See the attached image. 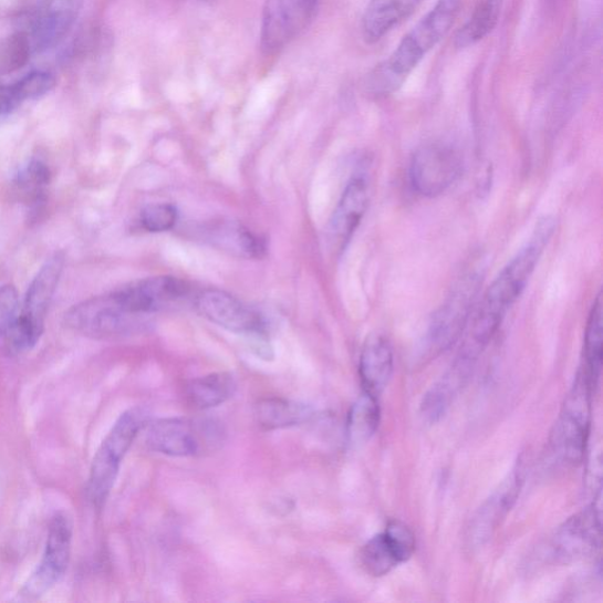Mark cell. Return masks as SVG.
I'll use <instances>...</instances> for the list:
<instances>
[{
	"mask_svg": "<svg viewBox=\"0 0 603 603\" xmlns=\"http://www.w3.org/2000/svg\"><path fill=\"white\" fill-rule=\"evenodd\" d=\"M422 0H370L362 17V35L375 44L413 13Z\"/></svg>",
	"mask_w": 603,
	"mask_h": 603,
	"instance_id": "obj_20",
	"label": "cell"
},
{
	"mask_svg": "<svg viewBox=\"0 0 603 603\" xmlns=\"http://www.w3.org/2000/svg\"><path fill=\"white\" fill-rule=\"evenodd\" d=\"M51 173L46 164L37 158L30 159L13 178L14 193L30 209L31 214L42 210L46 200V189Z\"/></svg>",
	"mask_w": 603,
	"mask_h": 603,
	"instance_id": "obj_25",
	"label": "cell"
},
{
	"mask_svg": "<svg viewBox=\"0 0 603 603\" xmlns=\"http://www.w3.org/2000/svg\"><path fill=\"white\" fill-rule=\"evenodd\" d=\"M72 534L70 517L59 511L49 526L43 559L20 591L22 600H39L61 581L70 563Z\"/></svg>",
	"mask_w": 603,
	"mask_h": 603,
	"instance_id": "obj_9",
	"label": "cell"
},
{
	"mask_svg": "<svg viewBox=\"0 0 603 603\" xmlns=\"http://www.w3.org/2000/svg\"><path fill=\"white\" fill-rule=\"evenodd\" d=\"M601 540V519L595 507H590L559 528L552 552L557 561L572 562L595 553Z\"/></svg>",
	"mask_w": 603,
	"mask_h": 603,
	"instance_id": "obj_16",
	"label": "cell"
},
{
	"mask_svg": "<svg viewBox=\"0 0 603 603\" xmlns=\"http://www.w3.org/2000/svg\"><path fill=\"white\" fill-rule=\"evenodd\" d=\"M65 322L73 331L94 339L132 336L149 326L148 319L126 312L114 292L72 306Z\"/></svg>",
	"mask_w": 603,
	"mask_h": 603,
	"instance_id": "obj_8",
	"label": "cell"
},
{
	"mask_svg": "<svg viewBox=\"0 0 603 603\" xmlns=\"http://www.w3.org/2000/svg\"><path fill=\"white\" fill-rule=\"evenodd\" d=\"M370 205L367 180L354 177L346 185L329 225V236L335 248L343 251L361 225Z\"/></svg>",
	"mask_w": 603,
	"mask_h": 603,
	"instance_id": "obj_17",
	"label": "cell"
},
{
	"mask_svg": "<svg viewBox=\"0 0 603 603\" xmlns=\"http://www.w3.org/2000/svg\"><path fill=\"white\" fill-rule=\"evenodd\" d=\"M83 0H39L27 30L34 52L59 45L75 25Z\"/></svg>",
	"mask_w": 603,
	"mask_h": 603,
	"instance_id": "obj_14",
	"label": "cell"
},
{
	"mask_svg": "<svg viewBox=\"0 0 603 603\" xmlns=\"http://www.w3.org/2000/svg\"><path fill=\"white\" fill-rule=\"evenodd\" d=\"M501 0H480L468 22L456 33L455 46L466 49L486 39L499 23Z\"/></svg>",
	"mask_w": 603,
	"mask_h": 603,
	"instance_id": "obj_27",
	"label": "cell"
},
{
	"mask_svg": "<svg viewBox=\"0 0 603 603\" xmlns=\"http://www.w3.org/2000/svg\"><path fill=\"white\" fill-rule=\"evenodd\" d=\"M178 222V210L169 204L146 206L139 214V225L148 232H166Z\"/></svg>",
	"mask_w": 603,
	"mask_h": 603,
	"instance_id": "obj_31",
	"label": "cell"
},
{
	"mask_svg": "<svg viewBox=\"0 0 603 603\" xmlns=\"http://www.w3.org/2000/svg\"><path fill=\"white\" fill-rule=\"evenodd\" d=\"M360 558L364 571L375 578L387 575L398 564L383 534H378L365 543Z\"/></svg>",
	"mask_w": 603,
	"mask_h": 603,
	"instance_id": "obj_30",
	"label": "cell"
},
{
	"mask_svg": "<svg viewBox=\"0 0 603 603\" xmlns=\"http://www.w3.org/2000/svg\"><path fill=\"white\" fill-rule=\"evenodd\" d=\"M381 410L377 397L364 393L352 406L346 419V440L360 448L372 440L378 429Z\"/></svg>",
	"mask_w": 603,
	"mask_h": 603,
	"instance_id": "obj_26",
	"label": "cell"
},
{
	"mask_svg": "<svg viewBox=\"0 0 603 603\" xmlns=\"http://www.w3.org/2000/svg\"><path fill=\"white\" fill-rule=\"evenodd\" d=\"M462 168V156L454 146L440 142L426 144L412 158V186L419 195L440 196L459 179Z\"/></svg>",
	"mask_w": 603,
	"mask_h": 603,
	"instance_id": "obj_10",
	"label": "cell"
},
{
	"mask_svg": "<svg viewBox=\"0 0 603 603\" xmlns=\"http://www.w3.org/2000/svg\"><path fill=\"white\" fill-rule=\"evenodd\" d=\"M383 536H385L398 564L408 561L413 557L416 540L412 529L406 523L398 520L391 521Z\"/></svg>",
	"mask_w": 603,
	"mask_h": 603,
	"instance_id": "obj_32",
	"label": "cell"
},
{
	"mask_svg": "<svg viewBox=\"0 0 603 603\" xmlns=\"http://www.w3.org/2000/svg\"><path fill=\"white\" fill-rule=\"evenodd\" d=\"M522 467L511 470L501 486L482 505L471 519L467 543L471 550L482 547L497 532L498 527L514 506L521 490Z\"/></svg>",
	"mask_w": 603,
	"mask_h": 603,
	"instance_id": "obj_15",
	"label": "cell"
},
{
	"mask_svg": "<svg viewBox=\"0 0 603 603\" xmlns=\"http://www.w3.org/2000/svg\"><path fill=\"white\" fill-rule=\"evenodd\" d=\"M200 316L227 329V331L246 335H267L264 318L240 299L219 289H207L195 300Z\"/></svg>",
	"mask_w": 603,
	"mask_h": 603,
	"instance_id": "obj_12",
	"label": "cell"
},
{
	"mask_svg": "<svg viewBox=\"0 0 603 603\" xmlns=\"http://www.w3.org/2000/svg\"><path fill=\"white\" fill-rule=\"evenodd\" d=\"M64 264V254L54 253L32 280L22 312L4 335L10 354L18 355L31 351L40 342L44 333L48 310L58 290Z\"/></svg>",
	"mask_w": 603,
	"mask_h": 603,
	"instance_id": "obj_3",
	"label": "cell"
},
{
	"mask_svg": "<svg viewBox=\"0 0 603 603\" xmlns=\"http://www.w3.org/2000/svg\"><path fill=\"white\" fill-rule=\"evenodd\" d=\"M319 0H266L261 23V49L275 54L312 23Z\"/></svg>",
	"mask_w": 603,
	"mask_h": 603,
	"instance_id": "obj_11",
	"label": "cell"
},
{
	"mask_svg": "<svg viewBox=\"0 0 603 603\" xmlns=\"http://www.w3.org/2000/svg\"><path fill=\"white\" fill-rule=\"evenodd\" d=\"M200 232L204 233L206 242L236 258L261 260L267 253V243L262 237L239 222L222 219V221L207 225Z\"/></svg>",
	"mask_w": 603,
	"mask_h": 603,
	"instance_id": "obj_18",
	"label": "cell"
},
{
	"mask_svg": "<svg viewBox=\"0 0 603 603\" xmlns=\"http://www.w3.org/2000/svg\"><path fill=\"white\" fill-rule=\"evenodd\" d=\"M603 355V301L602 294L596 298L590 314L584 335L582 370L588 373L594 387L600 378Z\"/></svg>",
	"mask_w": 603,
	"mask_h": 603,
	"instance_id": "obj_28",
	"label": "cell"
},
{
	"mask_svg": "<svg viewBox=\"0 0 603 603\" xmlns=\"http://www.w3.org/2000/svg\"><path fill=\"white\" fill-rule=\"evenodd\" d=\"M18 294L13 285L0 287V335H6L18 316Z\"/></svg>",
	"mask_w": 603,
	"mask_h": 603,
	"instance_id": "obj_33",
	"label": "cell"
},
{
	"mask_svg": "<svg viewBox=\"0 0 603 603\" xmlns=\"http://www.w3.org/2000/svg\"><path fill=\"white\" fill-rule=\"evenodd\" d=\"M256 423L263 430H278L297 427L313 417V409L300 402L280 397L260 399L254 406Z\"/></svg>",
	"mask_w": 603,
	"mask_h": 603,
	"instance_id": "obj_22",
	"label": "cell"
},
{
	"mask_svg": "<svg viewBox=\"0 0 603 603\" xmlns=\"http://www.w3.org/2000/svg\"><path fill=\"white\" fill-rule=\"evenodd\" d=\"M474 363L460 357L456 358L451 368L426 394L422 412L428 423L435 424L453 404V401L465 387L474 370Z\"/></svg>",
	"mask_w": 603,
	"mask_h": 603,
	"instance_id": "obj_21",
	"label": "cell"
},
{
	"mask_svg": "<svg viewBox=\"0 0 603 603\" xmlns=\"http://www.w3.org/2000/svg\"><path fill=\"white\" fill-rule=\"evenodd\" d=\"M594 385L582 368L574 386L565 397L560 417L552 433V448L557 458L569 466L583 459L590 435L592 392Z\"/></svg>",
	"mask_w": 603,
	"mask_h": 603,
	"instance_id": "obj_6",
	"label": "cell"
},
{
	"mask_svg": "<svg viewBox=\"0 0 603 603\" xmlns=\"http://www.w3.org/2000/svg\"><path fill=\"white\" fill-rule=\"evenodd\" d=\"M482 282V269L469 268L451 288L450 294L432 318L427 333L429 354L435 356L446 352L462 336Z\"/></svg>",
	"mask_w": 603,
	"mask_h": 603,
	"instance_id": "obj_7",
	"label": "cell"
},
{
	"mask_svg": "<svg viewBox=\"0 0 603 603\" xmlns=\"http://www.w3.org/2000/svg\"><path fill=\"white\" fill-rule=\"evenodd\" d=\"M146 427V446L173 458H193L214 450L223 443L225 436L222 427L207 418H159Z\"/></svg>",
	"mask_w": 603,
	"mask_h": 603,
	"instance_id": "obj_5",
	"label": "cell"
},
{
	"mask_svg": "<svg viewBox=\"0 0 603 603\" xmlns=\"http://www.w3.org/2000/svg\"><path fill=\"white\" fill-rule=\"evenodd\" d=\"M555 219L545 216L537 225L531 241L511 260L486 291L478 312L471 318L460 357L477 362L499 331L510 308L522 295L541 254L555 230Z\"/></svg>",
	"mask_w": 603,
	"mask_h": 603,
	"instance_id": "obj_1",
	"label": "cell"
},
{
	"mask_svg": "<svg viewBox=\"0 0 603 603\" xmlns=\"http://www.w3.org/2000/svg\"><path fill=\"white\" fill-rule=\"evenodd\" d=\"M54 86L56 80L45 71H33L20 81L0 84V115L11 114L24 102L48 95Z\"/></svg>",
	"mask_w": 603,
	"mask_h": 603,
	"instance_id": "obj_24",
	"label": "cell"
},
{
	"mask_svg": "<svg viewBox=\"0 0 603 603\" xmlns=\"http://www.w3.org/2000/svg\"><path fill=\"white\" fill-rule=\"evenodd\" d=\"M460 9V0H438L437 4L402 39L391 58L365 79V95L386 98L406 82L426 54L450 31Z\"/></svg>",
	"mask_w": 603,
	"mask_h": 603,
	"instance_id": "obj_2",
	"label": "cell"
},
{
	"mask_svg": "<svg viewBox=\"0 0 603 603\" xmlns=\"http://www.w3.org/2000/svg\"><path fill=\"white\" fill-rule=\"evenodd\" d=\"M237 392L236 378L229 373H215L191 380L185 389L188 404L207 410L226 404Z\"/></svg>",
	"mask_w": 603,
	"mask_h": 603,
	"instance_id": "obj_23",
	"label": "cell"
},
{
	"mask_svg": "<svg viewBox=\"0 0 603 603\" xmlns=\"http://www.w3.org/2000/svg\"><path fill=\"white\" fill-rule=\"evenodd\" d=\"M149 422L150 415L143 408L126 410L102 443L91 466L87 485L89 499L97 509L105 505L115 486L125 455Z\"/></svg>",
	"mask_w": 603,
	"mask_h": 603,
	"instance_id": "obj_4",
	"label": "cell"
},
{
	"mask_svg": "<svg viewBox=\"0 0 603 603\" xmlns=\"http://www.w3.org/2000/svg\"><path fill=\"white\" fill-rule=\"evenodd\" d=\"M34 53L27 30H20L0 40V76L21 70Z\"/></svg>",
	"mask_w": 603,
	"mask_h": 603,
	"instance_id": "obj_29",
	"label": "cell"
},
{
	"mask_svg": "<svg viewBox=\"0 0 603 603\" xmlns=\"http://www.w3.org/2000/svg\"><path fill=\"white\" fill-rule=\"evenodd\" d=\"M394 373V353L389 341L373 335L363 345L360 376L364 393L377 397L388 386Z\"/></svg>",
	"mask_w": 603,
	"mask_h": 603,
	"instance_id": "obj_19",
	"label": "cell"
},
{
	"mask_svg": "<svg viewBox=\"0 0 603 603\" xmlns=\"http://www.w3.org/2000/svg\"><path fill=\"white\" fill-rule=\"evenodd\" d=\"M187 282L173 277L139 280L114 292L118 302L133 315L148 318L187 299Z\"/></svg>",
	"mask_w": 603,
	"mask_h": 603,
	"instance_id": "obj_13",
	"label": "cell"
}]
</instances>
